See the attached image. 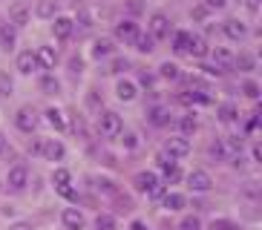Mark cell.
<instances>
[{"label": "cell", "instance_id": "1", "mask_svg": "<svg viewBox=\"0 0 262 230\" xmlns=\"http://www.w3.org/2000/svg\"><path fill=\"white\" fill-rule=\"evenodd\" d=\"M133 187L139 193H147V196H164V187L159 184V178H156V173H147V170H141V173H136V178H133Z\"/></svg>", "mask_w": 262, "mask_h": 230}, {"label": "cell", "instance_id": "2", "mask_svg": "<svg viewBox=\"0 0 262 230\" xmlns=\"http://www.w3.org/2000/svg\"><path fill=\"white\" fill-rule=\"evenodd\" d=\"M98 130H101V135L104 138H116V135H121V130H124V124H121V115L118 112H101L98 115Z\"/></svg>", "mask_w": 262, "mask_h": 230}, {"label": "cell", "instance_id": "3", "mask_svg": "<svg viewBox=\"0 0 262 230\" xmlns=\"http://www.w3.org/2000/svg\"><path fill=\"white\" fill-rule=\"evenodd\" d=\"M15 124H17V130H24V132H32L35 127H38V112L32 107H20L15 115Z\"/></svg>", "mask_w": 262, "mask_h": 230}, {"label": "cell", "instance_id": "4", "mask_svg": "<svg viewBox=\"0 0 262 230\" xmlns=\"http://www.w3.org/2000/svg\"><path fill=\"white\" fill-rule=\"evenodd\" d=\"M150 35H153V40L167 38V35H170V20H167V15L156 12V15L150 17Z\"/></svg>", "mask_w": 262, "mask_h": 230}, {"label": "cell", "instance_id": "5", "mask_svg": "<svg viewBox=\"0 0 262 230\" xmlns=\"http://www.w3.org/2000/svg\"><path fill=\"white\" fill-rule=\"evenodd\" d=\"M187 184H190L196 193H208L210 187H213V178H210L205 170H193L190 176H187Z\"/></svg>", "mask_w": 262, "mask_h": 230}, {"label": "cell", "instance_id": "6", "mask_svg": "<svg viewBox=\"0 0 262 230\" xmlns=\"http://www.w3.org/2000/svg\"><path fill=\"white\" fill-rule=\"evenodd\" d=\"M61 219H63V227H67V230H84V224H86L84 213H81V210H75V207H67Z\"/></svg>", "mask_w": 262, "mask_h": 230}, {"label": "cell", "instance_id": "7", "mask_svg": "<svg viewBox=\"0 0 262 230\" xmlns=\"http://www.w3.org/2000/svg\"><path fill=\"white\" fill-rule=\"evenodd\" d=\"M26 184H29V170H26L24 164H17V167L9 170V187H12V190H24Z\"/></svg>", "mask_w": 262, "mask_h": 230}, {"label": "cell", "instance_id": "8", "mask_svg": "<svg viewBox=\"0 0 262 230\" xmlns=\"http://www.w3.org/2000/svg\"><path fill=\"white\" fill-rule=\"evenodd\" d=\"M164 153L173 155V158H182V155L190 153V141H187L185 135H182V138H170L167 144H164Z\"/></svg>", "mask_w": 262, "mask_h": 230}, {"label": "cell", "instance_id": "9", "mask_svg": "<svg viewBox=\"0 0 262 230\" xmlns=\"http://www.w3.org/2000/svg\"><path fill=\"white\" fill-rule=\"evenodd\" d=\"M17 69H20L24 75H32L35 69H40V63H38V55L32 52V49H26V52H20V55H17Z\"/></svg>", "mask_w": 262, "mask_h": 230}, {"label": "cell", "instance_id": "10", "mask_svg": "<svg viewBox=\"0 0 262 230\" xmlns=\"http://www.w3.org/2000/svg\"><path fill=\"white\" fill-rule=\"evenodd\" d=\"M72 29H75V20H72V17H55V23H52L55 38L67 40V38L72 35Z\"/></svg>", "mask_w": 262, "mask_h": 230}, {"label": "cell", "instance_id": "11", "mask_svg": "<svg viewBox=\"0 0 262 230\" xmlns=\"http://www.w3.org/2000/svg\"><path fill=\"white\" fill-rule=\"evenodd\" d=\"M213 66H219L222 72H228V69H233V55L225 49V46H216L213 49Z\"/></svg>", "mask_w": 262, "mask_h": 230}, {"label": "cell", "instance_id": "12", "mask_svg": "<svg viewBox=\"0 0 262 230\" xmlns=\"http://www.w3.org/2000/svg\"><path fill=\"white\" fill-rule=\"evenodd\" d=\"M40 153L47 155L49 161H61L67 150H63V144H61V141H55V138H47V141H43V150H40Z\"/></svg>", "mask_w": 262, "mask_h": 230}, {"label": "cell", "instance_id": "13", "mask_svg": "<svg viewBox=\"0 0 262 230\" xmlns=\"http://www.w3.org/2000/svg\"><path fill=\"white\" fill-rule=\"evenodd\" d=\"M222 29H225V35H228L231 40H242V38L248 35V26H245L242 20H225Z\"/></svg>", "mask_w": 262, "mask_h": 230}, {"label": "cell", "instance_id": "14", "mask_svg": "<svg viewBox=\"0 0 262 230\" xmlns=\"http://www.w3.org/2000/svg\"><path fill=\"white\" fill-rule=\"evenodd\" d=\"M136 32H139V26H136L133 20H121V23L116 26V38H118V40H124V43H133Z\"/></svg>", "mask_w": 262, "mask_h": 230}, {"label": "cell", "instance_id": "15", "mask_svg": "<svg viewBox=\"0 0 262 230\" xmlns=\"http://www.w3.org/2000/svg\"><path fill=\"white\" fill-rule=\"evenodd\" d=\"M190 58H205L208 55V43H205V38H196V35H190V43H187V52Z\"/></svg>", "mask_w": 262, "mask_h": 230}, {"label": "cell", "instance_id": "16", "mask_svg": "<svg viewBox=\"0 0 262 230\" xmlns=\"http://www.w3.org/2000/svg\"><path fill=\"white\" fill-rule=\"evenodd\" d=\"M38 63H40V69H52L55 66V61H58V55H55V49L52 46H40L38 52Z\"/></svg>", "mask_w": 262, "mask_h": 230}, {"label": "cell", "instance_id": "17", "mask_svg": "<svg viewBox=\"0 0 262 230\" xmlns=\"http://www.w3.org/2000/svg\"><path fill=\"white\" fill-rule=\"evenodd\" d=\"M15 26H12V23H3V26H0V46H3V49H12V46H15Z\"/></svg>", "mask_w": 262, "mask_h": 230}, {"label": "cell", "instance_id": "18", "mask_svg": "<svg viewBox=\"0 0 262 230\" xmlns=\"http://www.w3.org/2000/svg\"><path fill=\"white\" fill-rule=\"evenodd\" d=\"M133 43H136V49L139 52H153L156 49V40H153V35H147V32H136V38H133Z\"/></svg>", "mask_w": 262, "mask_h": 230}, {"label": "cell", "instance_id": "19", "mask_svg": "<svg viewBox=\"0 0 262 230\" xmlns=\"http://www.w3.org/2000/svg\"><path fill=\"white\" fill-rule=\"evenodd\" d=\"M150 124H153V127H164V124H170V109L167 107H153L150 109Z\"/></svg>", "mask_w": 262, "mask_h": 230}, {"label": "cell", "instance_id": "20", "mask_svg": "<svg viewBox=\"0 0 262 230\" xmlns=\"http://www.w3.org/2000/svg\"><path fill=\"white\" fill-rule=\"evenodd\" d=\"M9 17H12V23H15V26H26V23H29V9L17 3V6L9 9Z\"/></svg>", "mask_w": 262, "mask_h": 230}, {"label": "cell", "instance_id": "21", "mask_svg": "<svg viewBox=\"0 0 262 230\" xmlns=\"http://www.w3.org/2000/svg\"><path fill=\"white\" fill-rule=\"evenodd\" d=\"M58 89H61V81H58L55 75L40 78V92H43V95H58Z\"/></svg>", "mask_w": 262, "mask_h": 230}, {"label": "cell", "instance_id": "22", "mask_svg": "<svg viewBox=\"0 0 262 230\" xmlns=\"http://www.w3.org/2000/svg\"><path fill=\"white\" fill-rule=\"evenodd\" d=\"M116 95H118L121 101H133V98H136V84H130V81H118Z\"/></svg>", "mask_w": 262, "mask_h": 230}, {"label": "cell", "instance_id": "23", "mask_svg": "<svg viewBox=\"0 0 262 230\" xmlns=\"http://www.w3.org/2000/svg\"><path fill=\"white\" fill-rule=\"evenodd\" d=\"M185 204H187V199L182 193H167V196H164V207H167V210H182Z\"/></svg>", "mask_w": 262, "mask_h": 230}, {"label": "cell", "instance_id": "24", "mask_svg": "<svg viewBox=\"0 0 262 230\" xmlns=\"http://www.w3.org/2000/svg\"><path fill=\"white\" fill-rule=\"evenodd\" d=\"M233 66H239L242 72H251V69L256 66V58L254 55H248V52H242L239 58H233Z\"/></svg>", "mask_w": 262, "mask_h": 230}, {"label": "cell", "instance_id": "25", "mask_svg": "<svg viewBox=\"0 0 262 230\" xmlns=\"http://www.w3.org/2000/svg\"><path fill=\"white\" fill-rule=\"evenodd\" d=\"M58 12V0H40L38 3V17H55Z\"/></svg>", "mask_w": 262, "mask_h": 230}, {"label": "cell", "instance_id": "26", "mask_svg": "<svg viewBox=\"0 0 262 230\" xmlns=\"http://www.w3.org/2000/svg\"><path fill=\"white\" fill-rule=\"evenodd\" d=\"M110 52H113V40H110V38L95 40V46H93V55H95V58H107Z\"/></svg>", "mask_w": 262, "mask_h": 230}, {"label": "cell", "instance_id": "27", "mask_svg": "<svg viewBox=\"0 0 262 230\" xmlns=\"http://www.w3.org/2000/svg\"><path fill=\"white\" fill-rule=\"evenodd\" d=\"M179 130H182V135H193V132L199 130V124H196V118H193V115H185V118H182V121H179Z\"/></svg>", "mask_w": 262, "mask_h": 230}, {"label": "cell", "instance_id": "28", "mask_svg": "<svg viewBox=\"0 0 262 230\" xmlns=\"http://www.w3.org/2000/svg\"><path fill=\"white\" fill-rule=\"evenodd\" d=\"M187 43H190V32H176V38H173V49L179 55L187 52Z\"/></svg>", "mask_w": 262, "mask_h": 230}, {"label": "cell", "instance_id": "29", "mask_svg": "<svg viewBox=\"0 0 262 230\" xmlns=\"http://www.w3.org/2000/svg\"><path fill=\"white\" fill-rule=\"evenodd\" d=\"M47 121L49 124H52V127H55V130H63V127H67V124H63V112H61V109H47Z\"/></svg>", "mask_w": 262, "mask_h": 230}, {"label": "cell", "instance_id": "30", "mask_svg": "<svg viewBox=\"0 0 262 230\" xmlns=\"http://www.w3.org/2000/svg\"><path fill=\"white\" fill-rule=\"evenodd\" d=\"M236 107H233V104H222V107H219V118H222L225 124H233L236 121Z\"/></svg>", "mask_w": 262, "mask_h": 230}, {"label": "cell", "instance_id": "31", "mask_svg": "<svg viewBox=\"0 0 262 230\" xmlns=\"http://www.w3.org/2000/svg\"><path fill=\"white\" fill-rule=\"evenodd\" d=\"M159 72H162V78H167V81L182 78V75H179V66H176V63H170V61H164L162 66H159Z\"/></svg>", "mask_w": 262, "mask_h": 230}, {"label": "cell", "instance_id": "32", "mask_svg": "<svg viewBox=\"0 0 262 230\" xmlns=\"http://www.w3.org/2000/svg\"><path fill=\"white\" fill-rule=\"evenodd\" d=\"M95 227L98 230H116V219H113L110 213H101L98 219H95Z\"/></svg>", "mask_w": 262, "mask_h": 230}, {"label": "cell", "instance_id": "33", "mask_svg": "<svg viewBox=\"0 0 262 230\" xmlns=\"http://www.w3.org/2000/svg\"><path fill=\"white\" fill-rule=\"evenodd\" d=\"M12 92H15V84H12V78L6 75V72H0V95H12Z\"/></svg>", "mask_w": 262, "mask_h": 230}, {"label": "cell", "instance_id": "34", "mask_svg": "<svg viewBox=\"0 0 262 230\" xmlns=\"http://www.w3.org/2000/svg\"><path fill=\"white\" fill-rule=\"evenodd\" d=\"M179 230H202L199 216H185V219H182V224H179Z\"/></svg>", "mask_w": 262, "mask_h": 230}, {"label": "cell", "instance_id": "35", "mask_svg": "<svg viewBox=\"0 0 262 230\" xmlns=\"http://www.w3.org/2000/svg\"><path fill=\"white\" fill-rule=\"evenodd\" d=\"M210 230H239V227L231 219H213V222H210Z\"/></svg>", "mask_w": 262, "mask_h": 230}, {"label": "cell", "instance_id": "36", "mask_svg": "<svg viewBox=\"0 0 262 230\" xmlns=\"http://www.w3.org/2000/svg\"><path fill=\"white\" fill-rule=\"evenodd\" d=\"M52 181H55V187H58V184H70V170L58 167V170L52 173Z\"/></svg>", "mask_w": 262, "mask_h": 230}, {"label": "cell", "instance_id": "37", "mask_svg": "<svg viewBox=\"0 0 262 230\" xmlns=\"http://www.w3.org/2000/svg\"><path fill=\"white\" fill-rule=\"evenodd\" d=\"M242 92H245L248 98H259V84H254V81H245V84H242Z\"/></svg>", "mask_w": 262, "mask_h": 230}, {"label": "cell", "instance_id": "38", "mask_svg": "<svg viewBox=\"0 0 262 230\" xmlns=\"http://www.w3.org/2000/svg\"><path fill=\"white\" fill-rule=\"evenodd\" d=\"M121 144L127 147V150H136V147H139V135H136V132H124V135H121Z\"/></svg>", "mask_w": 262, "mask_h": 230}, {"label": "cell", "instance_id": "39", "mask_svg": "<svg viewBox=\"0 0 262 230\" xmlns=\"http://www.w3.org/2000/svg\"><path fill=\"white\" fill-rule=\"evenodd\" d=\"M58 193H61L63 199H70V201L78 199V193H75V187H72V184H58Z\"/></svg>", "mask_w": 262, "mask_h": 230}, {"label": "cell", "instance_id": "40", "mask_svg": "<svg viewBox=\"0 0 262 230\" xmlns=\"http://www.w3.org/2000/svg\"><path fill=\"white\" fill-rule=\"evenodd\" d=\"M164 178H167L170 184H176V181H182V170H179L176 164H173V167H167V170H164Z\"/></svg>", "mask_w": 262, "mask_h": 230}, {"label": "cell", "instance_id": "41", "mask_svg": "<svg viewBox=\"0 0 262 230\" xmlns=\"http://www.w3.org/2000/svg\"><path fill=\"white\" fill-rule=\"evenodd\" d=\"M228 6V0H205V9H216V12H219V9H225Z\"/></svg>", "mask_w": 262, "mask_h": 230}, {"label": "cell", "instance_id": "42", "mask_svg": "<svg viewBox=\"0 0 262 230\" xmlns=\"http://www.w3.org/2000/svg\"><path fill=\"white\" fill-rule=\"evenodd\" d=\"M202 72H205V75H216V78L222 75V69H219V66H213V63H210V66L205 63V66H202Z\"/></svg>", "mask_w": 262, "mask_h": 230}, {"label": "cell", "instance_id": "43", "mask_svg": "<svg viewBox=\"0 0 262 230\" xmlns=\"http://www.w3.org/2000/svg\"><path fill=\"white\" fill-rule=\"evenodd\" d=\"M130 66V63L127 61H121V58H118V61H113V69H110V72H124V69Z\"/></svg>", "mask_w": 262, "mask_h": 230}, {"label": "cell", "instance_id": "44", "mask_svg": "<svg viewBox=\"0 0 262 230\" xmlns=\"http://www.w3.org/2000/svg\"><path fill=\"white\" fill-rule=\"evenodd\" d=\"M210 155L222 158V155H225V147H222V144H210Z\"/></svg>", "mask_w": 262, "mask_h": 230}, {"label": "cell", "instance_id": "45", "mask_svg": "<svg viewBox=\"0 0 262 230\" xmlns=\"http://www.w3.org/2000/svg\"><path fill=\"white\" fill-rule=\"evenodd\" d=\"M127 6H130V12H141V9H144V3H141V0H130Z\"/></svg>", "mask_w": 262, "mask_h": 230}, {"label": "cell", "instance_id": "46", "mask_svg": "<svg viewBox=\"0 0 262 230\" xmlns=\"http://www.w3.org/2000/svg\"><path fill=\"white\" fill-rule=\"evenodd\" d=\"M40 150H43V138H38V141L32 144V153H35V155H40Z\"/></svg>", "mask_w": 262, "mask_h": 230}, {"label": "cell", "instance_id": "47", "mask_svg": "<svg viewBox=\"0 0 262 230\" xmlns=\"http://www.w3.org/2000/svg\"><path fill=\"white\" fill-rule=\"evenodd\" d=\"M9 230H32V224H26V222H17V224H12Z\"/></svg>", "mask_w": 262, "mask_h": 230}, {"label": "cell", "instance_id": "48", "mask_svg": "<svg viewBox=\"0 0 262 230\" xmlns=\"http://www.w3.org/2000/svg\"><path fill=\"white\" fill-rule=\"evenodd\" d=\"M70 66H72V72H75V75H78V72H81V66H84V63L78 61V58H72V63H70Z\"/></svg>", "mask_w": 262, "mask_h": 230}, {"label": "cell", "instance_id": "49", "mask_svg": "<svg viewBox=\"0 0 262 230\" xmlns=\"http://www.w3.org/2000/svg\"><path fill=\"white\" fill-rule=\"evenodd\" d=\"M9 147H6V138H3V132H0V155H6Z\"/></svg>", "mask_w": 262, "mask_h": 230}, {"label": "cell", "instance_id": "50", "mask_svg": "<svg viewBox=\"0 0 262 230\" xmlns=\"http://www.w3.org/2000/svg\"><path fill=\"white\" fill-rule=\"evenodd\" d=\"M205 15H208V9H205V6H199V9H196V12H193V17H199V20H202V17H205Z\"/></svg>", "mask_w": 262, "mask_h": 230}, {"label": "cell", "instance_id": "51", "mask_svg": "<svg viewBox=\"0 0 262 230\" xmlns=\"http://www.w3.org/2000/svg\"><path fill=\"white\" fill-rule=\"evenodd\" d=\"M141 84H144V86H153V78H150V75L144 72V75H141Z\"/></svg>", "mask_w": 262, "mask_h": 230}, {"label": "cell", "instance_id": "52", "mask_svg": "<svg viewBox=\"0 0 262 230\" xmlns=\"http://www.w3.org/2000/svg\"><path fill=\"white\" fill-rule=\"evenodd\" d=\"M256 6H259V0H248V9L251 12H256Z\"/></svg>", "mask_w": 262, "mask_h": 230}]
</instances>
